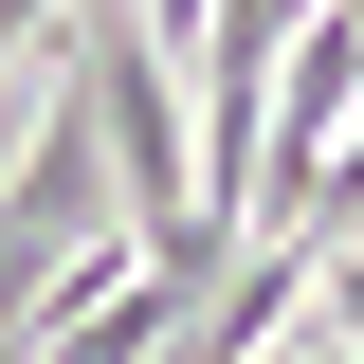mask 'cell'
<instances>
[{
    "mask_svg": "<svg viewBox=\"0 0 364 364\" xmlns=\"http://www.w3.org/2000/svg\"><path fill=\"white\" fill-rule=\"evenodd\" d=\"M73 18H91V0H0V55H18V37H73Z\"/></svg>",
    "mask_w": 364,
    "mask_h": 364,
    "instance_id": "6da1fadb",
    "label": "cell"
},
{
    "mask_svg": "<svg viewBox=\"0 0 364 364\" xmlns=\"http://www.w3.org/2000/svg\"><path fill=\"white\" fill-rule=\"evenodd\" d=\"M328 328H346V346H364V255H328Z\"/></svg>",
    "mask_w": 364,
    "mask_h": 364,
    "instance_id": "7a4b0ae2",
    "label": "cell"
}]
</instances>
